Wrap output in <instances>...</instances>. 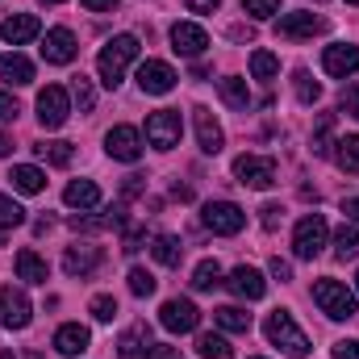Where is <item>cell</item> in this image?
<instances>
[{"label": "cell", "mask_w": 359, "mask_h": 359, "mask_svg": "<svg viewBox=\"0 0 359 359\" xmlns=\"http://www.w3.org/2000/svg\"><path fill=\"white\" fill-rule=\"evenodd\" d=\"M138 59V38L134 34H117V38H109L104 46H100V55H96V72H100V84L104 88H117L121 80H126V67Z\"/></svg>", "instance_id": "6da1fadb"}, {"label": "cell", "mask_w": 359, "mask_h": 359, "mask_svg": "<svg viewBox=\"0 0 359 359\" xmlns=\"http://www.w3.org/2000/svg\"><path fill=\"white\" fill-rule=\"evenodd\" d=\"M264 334H268L271 347H280L284 355H292V359L309 355V339H305V330L292 322V313H288V309H271L268 322H264Z\"/></svg>", "instance_id": "7a4b0ae2"}, {"label": "cell", "mask_w": 359, "mask_h": 359, "mask_svg": "<svg viewBox=\"0 0 359 359\" xmlns=\"http://www.w3.org/2000/svg\"><path fill=\"white\" fill-rule=\"evenodd\" d=\"M313 301H318V309L326 313V318H334V322H343V318H355V292L343 284V280H318L313 284Z\"/></svg>", "instance_id": "3957f363"}, {"label": "cell", "mask_w": 359, "mask_h": 359, "mask_svg": "<svg viewBox=\"0 0 359 359\" xmlns=\"http://www.w3.org/2000/svg\"><path fill=\"white\" fill-rule=\"evenodd\" d=\"M326 238H330L326 217H322V213H305V217L297 222V230H292V251H297V259H318V255L326 251Z\"/></svg>", "instance_id": "277c9868"}, {"label": "cell", "mask_w": 359, "mask_h": 359, "mask_svg": "<svg viewBox=\"0 0 359 359\" xmlns=\"http://www.w3.org/2000/svg\"><path fill=\"white\" fill-rule=\"evenodd\" d=\"M234 176H238V184H247L255 192H268L276 184V159H268V155H238L234 159Z\"/></svg>", "instance_id": "5b68a950"}, {"label": "cell", "mask_w": 359, "mask_h": 359, "mask_svg": "<svg viewBox=\"0 0 359 359\" xmlns=\"http://www.w3.org/2000/svg\"><path fill=\"white\" fill-rule=\"evenodd\" d=\"M67 113H72V96H67V88L46 84V88L38 92V121H42L46 130H59V126L67 121Z\"/></svg>", "instance_id": "8992f818"}, {"label": "cell", "mask_w": 359, "mask_h": 359, "mask_svg": "<svg viewBox=\"0 0 359 359\" xmlns=\"http://www.w3.org/2000/svg\"><path fill=\"white\" fill-rule=\"evenodd\" d=\"M180 113L176 109H159V113H151L147 117V142L155 147V151H172L180 142Z\"/></svg>", "instance_id": "52a82bcc"}, {"label": "cell", "mask_w": 359, "mask_h": 359, "mask_svg": "<svg viewBox=\"0 0 359 359\" xmlns=\"http://www.w3.org/2000/svg\"><path fill=\"white\" fill-rule=\"evenodd\" d=\"M205 226L213 230V234H238L243 226H247V213L234 205V201H213V205H205Z\"/></svg>", "instance_id": "ba28073f"}, {"label": "cell", "mask_w": 359, "mask_h": 359, "mask_svg": "<svg viewBox=\"0 0 359 359\" xmlns=\"http://www.w3.org/2000/svg\"><path fill=\"white\" fill-rule=\"evenodd\" d=\"M29 313H34V305L21 288H0V326L4 330H25Z\"/></svg>", "instance_id": "9c48e42d"}, {"label": "cell", "mask_w": 359, "mask_h": 359, "mask_svg": "<svg viewBox=\"0 0 359 359\" xmlns=\"http://www.w3.org/2000/svg\"><path fill=\"white\" fill-rule=\"evenodd\" d=\"M159 322H163V330H172V334H188V330H196L201 309H196L192 301H184V297H172V301H163Z\"/></svg>", "instance_id": "30bf717a"}, {"label": "cell", "mask_w": 359, "mask_h": 359, "mask_svg": "<svg viewBox=\"0 0 359 359\" xmlns=\"http://www.w3.org/2000/svg\"><path fill=\"white\" fill-rule=\"evenodd\" d=\"M322 29H326V21L313 17V13H305V8H297V13H280V21H276V34L288 38V42L313 38V34H322Z\"/></svg>", "instance_id": "8fae6325"}, {"label": "cell", "mask_w": 359, "mask_h": 359, "mask_svg": "<svg viewBox=\"0 0 359 359\" xmlns=\"http://www.w3.org/2000/svg\"><path fill=\"white\" fill-rule=\"evenodd\" d=\"M104 151H109L113 159H121V163H138V155H142V134H138L134 126H113V130L104 134Z\"/></svg>", "instance_id": "7c38bea8"}, {"label": "cell", "mask_w": 359, "mask_h": 359, "mask_svg": "<svg viewBox=\"0 0 359 359\" xmlns=\"http://www.w3.org/2000/svg\"><path fill=\"white\" fill-rule=\"evenodd\" d=\"M138 88L147 96H168L176 88V72L163 59H147V63H138Z\"/></svg>", "instance_id": "4fadbf2b"}, {"label": "cell", "mask_w": 359, "mask_h": 359, "mask_svg": "<svg viewBox=\"0 0 359 359\" xmlns=\"http://www.w3.org/2000/svg\"><path fill=\"white\" fill-rule=\"evenodd\" d=\"M192 126H196V142H201V151H205V155H217V151L226 147V134H222L217 117H213L205 104H196V109H192Z\"/></svg>", "instance_id": "5bb4252c"}, {"label": "cell", "mask_w": 359, "mask_h": 359, "mask_svg": "<svg viewBox=\"0 0 359 359\" xmlns=\"http://www.w3.org/2000/svg\"><path fill=\"white\" fill-rule=\"evenodd\" d=\"M205 46H209V34H205L201 25H192V21H176V25H172V50H176V55L196 59V55H205Z\"/></svg>", "instance_id": "9a60e30c"}, {"label": "cell", "mask_w": 359, "mask_h": 359, "mask_svg": "<svg viewBox=\"0 0 359 359\" xmlns=\"http://www.w3.org/2000/svg\"><path fill=\"white\" fill-rule=\"evenodd\" d=\"M322 67H326V76H339V80L355 76V72H359V46H351V42L326 46V55H322Z\"/></svg>", "instance_id": "2e32d148"}, {"label": "cell", "mask_w": 359, "mask_h": 359, "mask_svg": "<svg viewBox=\"0 0 359 359\" xmlns=\"http://www.w3.org/2000/svg\"><path fill=\"white\" fill-rule=\"evenodd\" d=\"M38 34H42V25H38L34 13H13V17L0 21V38H4L8 46H25V42L38 38Z\"/></svg>", "instance_id": "e0dca14e"}, {"label": "cell", "mask_w": 359, "mask_h": 359, "mask_svg": "<svg viewBox=\"0 0 359 359\" xmlns=\"http://www.w3.org/2000/svg\"><path fill=\"white\" fill-rule=\"evenodd\" d=\"M76 50H80V46H76V34H72V29H63V25H59V29H50V34H46V42H42V59H46V63H55V67L72 63V59H76Z\"/></svg>", "instance_id": "ac0fdd59"}, {"label": "cell", "mask_w": 359, "mask_h": 359, "mask_svg": "<svg viewBox=\"0 0 359 359\" xmlns=\"http://www.w3.org/2000/svg\"><path fill=\"white\" fill-rule=\"evenodd\" d=\"M226 284H230V292H234V297H243V301H259V297L268 292V280H264V271L247 268V264L230 271V280H226Z\"/></svg>", "instance_id": "d6986e66"}, {"label": "cell", "mask_w": 359, "mask_h": 359, "mask_svg": "<svg viewBox=\"0 0 359 359\" xmlns=\"http://www.w3.org/2000/svg\"><path fill=\"white\" fill-rule=\"evenodd\" d=\"M100 268V247H92V243H80V247H67V255H63V271L67 276H92V271Z\"/></svg>", "instance_id": "ffe728a7"}, {"label": "cell", "mask_w": 359, "mask_h": 359, "mask_svg": "<svg viewBox=\"0 0 359 359\" xmlns=\"http://www.w3.org/2000/svg\"><path fill=\"white\" fill-rule=\"evenodd\" d=\"M92 343L88 326H80V322H67V326H59L55 330V351L59 355H84Z\"/></svg>", "instance_id": "44dd1931"}, {"label": "cell", "mask_w": 359, "mask_h": 359, "mask_svg": "<svg viewBox=\"0 0 359 359\" xmlns=\"http://www.w3.org/2000/svg\"><path fill=\"white\" fill-rule=\"evenodd\" d=\"M147 351H151V326H147V322L130 326V330L117 339V355L121 359H142Z\"/></svg>", "instance_id": "7402d4cb"}, {"label": "cell", "mask_w": 359, "mask_h": 359, "mask_svg": "<svg viewBox=\"0 0 359 359\" xmlns=\"http://www.w3.org/2000/svg\"><path fill=\"white\" fill-rule=\"evenodd\" d=\"M0 80H8V84L25 88V84H34V63H29L25 55L8 50V55H0Z\"/></svg>", "instance_id": "603a6c76"}, {"label": "cell", "mask_w": 359, "mask_h": 359, "mask_svg": "<svg viewBox=\"0 0 359 359\" xmlns=\"http://www.w3.org/2000/svg\"><path fill=\"white\" fill-rule=\"evenodd\" d=\"M13 268H17V276L25 280V284H46V276H50V268H46V259L38 255V251H17V259H13Z\"/></svg>", "instance_id": "cb8c5ba5"}, {"label": "cell", "mask_w": 359, "mask_h": 359, "mask_svg": "<svg viewBox=\"0 0 359 359\" xmlns=\"http://www.w3.org/2000/svg\"><path fill=\"white\" fill-rule=\"evenodd\" d=\"M63 201H67L72 209H96V205H100V188H96L92 180H72V184L63 188Z\"/></svg>", "instance_id": "d4e9b609"}, {"label": "cell", "mask_w": 359, "mask_h": 359, "mask_svg": "<svg viewBox=\"0 0 359 359\" xmlns=\"http://www.w3.org/2000/svg\"><path fill=\"white\" fill-rule=\"evenodd\" d=\"M151 255H155V264H163V268H180V259H184V247H180L176 234H155V243H151Z\"/></svg>", "instance_id": "484cf974"}, {"label": "cell", "mask_w": 359, "mask_h": 359, "mask_svg": "<svg viewBox=\"0 0 359 359\" xmlns=\"http://www.w3.org/2000/svg\"><path fill=\"white\" fill-rule=\"evenodd\" d=\"M213 322H217L222 330H230V334H247V330H251V313L238 309V305H222V309H213Z\"/></svg>", "instance_id": "4316f807"}, {"label": "cell", "mask_w": 359, "mask_h": 359, "mask_svg": "<svg viewBox=\"0 0 359 359\" xmlns=\"http://www.w3.org/2000/svg\"><path fill=\"white\" fill-rule=\"evenodd\" d=\"M8 180H13V188H17V192H25V196H34V192H42V188H46V176H42L38 168H29V163L13 168Z\"/></svg>", "instance_id": "83f0119b"}, {"label": "cell", "mask_w": 359, "mask_h": 359, "mask_svg": "<svg viewBox=\"0 0 359 359\" xmlns=\"http://www.w3.org/2000/svg\"><path fill=\"white\" fill-rule=\"evenodd\" d=\"M334 163H339L343 172L359 176V134H347V138L334 142Z\"/></svg>", "instance_id": "f1b7e54d"}, {"label": "cell", "mask_w": 359, "mask_h": 359, "mask_svg": "<svg viewBox=\"0 0 359 359\" xmlns=\"http://www.w3.org/2000/svg\"><path fill=\"white\" fill-rule=\"evenodd\" d=\"M217 92H222V100H226L230 109H247V104H251V92H247V80H238V76H226V80L217 84Z\"/></svg>", "instance_id": "f546056e"}, {"label": "cell", "mask_w": 359, "mask_h": 359, "mask_svg": "<svg viewBox=\"0 0 359 359\" xmlns=\"http://www.w3.org/2000/svg\"><path fill=\"white\" fill-rule=\"evenodd\" d=\"M222 284V264L217 259H201L196 271H192V288L196 292H209V288H217Z\"/></svg>", "instance_id": "4dcf8cb0"}, {"label": "cell", "mask_w": 359, "mask_h": 359, "mask_svg": "<svg viewBox=\"0 0 359 359\" xmlns=\"http://www.w3.org/2000/svg\"><path fill=\"white\" fill-rule=\"evenodd\" d=\"M196 351H201L205 359H230V355H234V347H230V343H226L222 334H213V330L196 339Z\"/></svg>", "instance_id": "1f68e13d"}, {"label": "cell", "mask_w": 359, "mask_h": 359, "mask_svg": "<svg viewBox=\"0 0 359 359\" xmlns=\"http://www.w3.org/2000/svg\"><path fill=\"white\" fill-rule=\"evenodd\" d=\"M334 255L339 259H355L359 255V230L355 226H339L334 230Z\"/></svg>", "instance_id": "d6a6232c"}, {"label": "cell", "mask_w": 359, "mask_h": 359, "mask_svg": "<svg viewBox=\"0 0 359 359\" xmlns=\"http://www.w3.org/2000/svg\"><path fill=\"white\" fill-rule=\"evenodd\" d=\"M292 88H297V100H301V104H318V100H322V84H318L309 72H297V76H292Z\"/></svg>", "instance_id": "836d02e7"}, {"label": "cell", "mask_w": 359, "mask_h": 359, "mask_svg": "<svg viewBox=\"0 0 359 359\" xmlns=\"http://www.w3.org/2000/svg\"><path fill=\"white\" fill-rule=\"evenodd\" d=\"M72 100L80 104V113H92V109H96V88H92L88 76H76V80H72Z\"/></svg>", "instance_id": "e575fe53"}, {"label": "cell", "mask_w": 359, "mask_h": 359, "mask_svg": "<svg viewBox=\"0 0 359 359\" xmlns=\"http://www.w3.org/2000/svg\"><path fill=\"white\" fill-rule=\"evenodd\" d=\"M34 151H38L42 159H50L55 168H67V163H72V142H38Z\"/></svg>", "instance_id": "d590c367"}, {"label": "cell", "mask_w": 359, "mask_h": 359, "mask_svg": "<svg viewBox=\"0 0 359 359\" xmlns=\"http://www.w3.org/2000/svg\"><path fill=\"white\" fill-rule=\"evenodd\" d=\"M276 72H280V59H276L271 50H255V55H251V76H255V80H271Z\"/></svg>", "instance_id": "8d00e7d4"}, {"label": "cell", "mask_w": 359, "mask_h": 359, "mask_svg": "<svg viewBox=\"0 0 359 359\" xmlns=\"http://www.w3.org/2000/svg\"><path fill=\"white\" fill-rule=\"evenodd\" d=\"M21 222H25V209H21L13 196L0 192V230H13V226H21Z\"/></svg>", "instance_id": "74e56055"}, {"label": "cell", "mask_w": 359, "mask_h": 359, "mask_svg": "<svg viewBox=\"0 0 359 359\" xmlns=\"http://www.w3.org/2000/svg\"><path fill=\"white\" fill-rule=\"evenodd\" d=\"M155 284H159V280H155L147 268H130V292H134V297H151Z\"/></svg>", "instance_id": "f35d334b"}, {"label": "cell", "mask_w": 359, "mask_h": 359, "mask_svg": "<svg viewBox=\"0 0 359 359\" xmlns=\"http://www.w3.org/2000/svg\"><path fill=\"white\" fill-rule=\"evenodd\" d=\"M92 318H96V322H113V318H117V301H113V297H109V292H100V297H92Z\"/></svg>", "instance_id": "ab89813d"}, {"label": "cell", "mask_w": 359, "mask_h": 359, "mask_svg": "<svg viewBox=\"0 0 359 359\" xmlns=\"http://www.w3.org/2000/svg\"><path fill=\"white\" fill-rule=\"evenodd\" d=\"M243 13H251L255 21H268L280 13V0H243Z\"/></svg>", "instance_id": "60d3db41"}, {"label": "cell", "mask_w": 359, "mask_h": 359, "mask_svg": "<svg viewBox=\"0 0 359 359\" xmlns=\"http://www.w3.org/2000/svg\"><path fill=\"white\" fill-rule=\"evenodd\" d=\"M330 130H334V117L326 113V117L318 121V134H313V155H326V151H330V147H326V142H330Z\"/></svg>", "instance_id": "b9f144b4"}, {"label": "cell", "mask_w": 359, "mask_h": 359, "mask_svg": "<svg viewBox=\"0 0 359 359\" xmlns=\"http://www.w3.org/2000/svg\"><path fill=\"white\" fill-rule=\"evenodd\" d=\"M339 109H343L347 117H359V84H351V88L339 96Z\"/></svg>", "instance_id": "7bdbcfd3"}, {"label": "cell", "mask_w": 359, "mask_h": 359, "mask_svg": "<svg viewBox=\"0 0 359 359\" xmlns=\"http://www.w3.org/2000/svg\"><path fill=\"white\" fill-rule=\"evenodd\" d=\"M21 113V104L13 100V92H0V121H13Z\"/></svg>", "instance_id": "ee69618b"}, {"label": "cell", "mask_w": 359, "mask_h": 359, "mask_svg": "<svg viewBox=\"0 0 359 359\" xmlns=\"http://www.w3.org/2000/svg\"><path fill=\"white\" fill-rule=\"evenodd\" d=\"M334 359H359V343H355V339L334 343Z\"/></svg>", "instance_id": "f6af8a7d"}, {"label": "cell", "mask_w": 359, "mask_h": 359, "mask_svg": "<svg viewBox=\"0 0 359 359\" xmlns=\"http://www.w3.org/2000/svg\"><path fill=\"white\" fill-rule=\"evenodd\" d=\"M259 213H264V230H276V226H280V217H284V209H280V205H264Z\"/></svg>", "instance_id": "bcb514c9"}, {"label": "cell", "mask_w": 359, "mask_h": 359, "mask_svg": "<svg viewBox=\"0 0 359 359\" xmlns=\"http://www.w3.org/2000/svg\"><path fill=\"white\" fill-rule=\"evenodd\" d=\"M222 0H184V8H192V13H213Z\"/></svg>", "instance_id": "7dc6e473"}, {"label": "cell", "mask_w": 359, "mask_h": 359, "mask_svg": "<svg viewBox=\"0 0 359 359\" xmlns=\"http://www.w3.org/2000/svg\"><path fill=\"white\" fill-rule=\"evenodd\" d=\"M142 359H176V347H163V343H159V347H151Z\"/></svg>", "instance_id": "c3c4849f"}, {"label": "cell", "mask_w": 359, "mask_h": 359, "mask_svg": "<svg viewBox=\"0 0 359 359\" xmlns=\"http://www.w3.org/2000/svg\"><path fill=\"white\" fill-rule=\"evenodd\" d=\"M80 4H84L88 13H109V8H113L117 0H80Z\"/></svg>", "instance_id": "681fc988"}, {"label": "cell", "mask_w": 359, "mask_h": 359, "mask_svg": "<svg viewBox=\"0 0 359 359\" xmlns=\"http://www.w3.org/2000/svg\"><path fill=\"white\" fill-rule=\"evenodd\" d=\"M271 276H276V280H292V268H288L284 259H271Z\"/></svg>", "instance_id": "f907efd6"}, {"label": "cell", "mask_w": 359, "mask_h": 359, "mask_svg": "<svg viewBox=\"0 0 359 359\" xmlns=\"http://www.w3.org/2000/svg\"><path fill=\"white\" fill-rule=\"evenodd\" d=\"M343 213H347L351 222H359V196H347V201H343Z\"/></svg>", "instance_id": "816d5d0a"}, {"label": "cell", "mask_w": 359, "mask_h": 359, "mask_svg": "<svg viewBox=\"0 0 359 359\" xmlns=\"http://www.w3.org/2000/svg\"><path fill=\"white\" fill-rule=\"evenodd\" d=\"M8 151H13V138H8V134H0V159H4Z\"/></svg>", "instance_id": "f5cc1de1"}, {"label": "cell", "mask_w": 359, "mask_h": 359, "mask_svg": "<svg viewBox=\"0 0 359 359\" xmlns=\"http://www.w3.org/2000/svg\"><path fill=\"white\" fill-rule=\"evenodd\" d=\"M42 4H63V0H42Z\"/></svg>", "instance_id": "db71d44e"}, {"label": "cell", "mask_w": 359, "mask_h": 359, "mask_svg": "<svg viewBox=\"0 0 359 359\" xmlns=\"http://www.w3.org/2000/svg\"><path fill=\"white\" fill-rule=\"evenodd\" d=\"M0 359H13V355H8V351H0Z\"/></svg>", "instance_id": "11a10c76"}, {"label": "cell", "mask_w": 359, "mask_h": 359, "mask_svg": "<svg viewBox=\"0 0 359 359\" xmlns=\"http://www.w3.org/2000/svg\"><path fill=\"white\" fill-rule=\"evenodd\" d=\"M355 292H359V271H355Z\"/></svg>", "instance_id": "9f6ffc18"}, {"label": "cell", "mask_w": 359, "mask_h": 359, "mask_svg": "<svg viewBox=\"0 0 359 359\" xmlns=\"http://www.w3.org/2000/svg\"><path fill=\"white\" fill-rule=\"evenodd\" d=\"M347 4H359V0H347Z\"/></svg>", "instance_id": "6f0895ef"}]
</instances>
